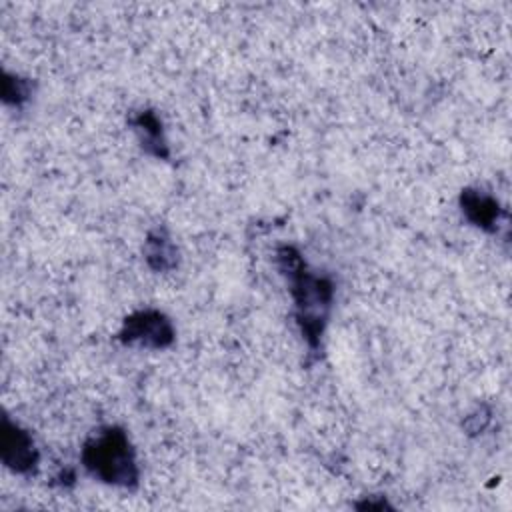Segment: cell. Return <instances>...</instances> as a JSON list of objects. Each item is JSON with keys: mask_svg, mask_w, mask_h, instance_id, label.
Masks as SVG:
<instances>
[{"mask_svg": "<svg viewBox=\"0 0 512 512\" xmlns=\"http://www.w3.org/2000/svg\"><path fill=\"white\" fill-rule=\"evenodd\" d=\"M144 260L154 272H168L178 266V248L164 228H154L144 240Z\"/></svg>", "mask_w": 512, "mask_h": 512, "instance_id": "obj_7", "label": "cell"}, {"mask_svg": "<svg viewBox=\"0 0 512 512\" xmlns=\"http://www.w3.org/2000/svg\"><path fill=\"white\" fill-rule=\"evenodd\" d=\"M276 264L280 274L288 280L300 334L310 350H316L332 310L334 284L328 276L312 272L302 254L290 244L278 246Z\"/></svg>", "mask_w": 512, "mask_h": 512, "instance_id": "obj_1", "label": "cell"}, {"mask_svg": "<svg viewBox=\"0 0 512 512\" xmlns=\"http://www.w3.org/2000/svg\"><path fill=\"white\" fill-rule=\"evenodd\" d=\"M34 94V82L30 78H22L20 74L4 72L2 74V100L6 106L20 108Z\"/></svg>", "mask_w": 512, "mask_h": 512, "instance_id": "obj_8", "label": "cell"}, {"mask_svg": "<svg viewBox=\"0 0 512 512\" xmlns=\"http://www.w3.org/2000/svg\"><path fill=\"white\" fill-rule=\"evenodd\" d=\"M136 136H138V142L142 146V150L154 158H160V160H168L170 158V150H168V142H166V136H164V128H162V120L160 116L146 108V110H140L132 120H130Z\"/></svg>", "mask_w": 512, "mask_h": 512, "instance_id": "obj_6", "label": "cell"}, {"mask_svg": "<svg viewBox=\"0 0 512 512\" xmlns=\"http://www.w3.org/2000/svg\"><path fill=\"white\" fill-rule=\"evenodd\" d=\"M0 458L10 472L22 476L34 474L40 462V452L32 434L18 422H12L8 416L2 418Z\"/></svg>", "mask_w": 512, "mask_h": 512, "instance_id": "obj_4", "label": "cell"}, {"mask_svg": "<svg viewBox=\"0 0 512 512\" xmlns=\"http://www.w3.org/2000/svg\"><path fill=\"white\" fill-rule=\"evenodd\" d=\"M80 462L98 482L132 490L138 486L140 468L128 432L120 426H102L82 446Z\"/></svg>", "mask_w": 512, "mask_h": 512, "instance_id": "obj_2", "label": "cell"}, {"mask_svg": "<svg viewBox=\"0 0 512 512\" xmlns=\"http://www.w3.org/2000/svg\"><path fill=\"white\" fill-rule=\"evenodd\" d=\"M488 420H490V412H486L484 406L478 408L474 414H470V416L466 418V422H474V426H468V428H466L468 434H478V432H482V430L486 428Z\"/></svg>", "mask_w": 512, "mask_h": 512, "instance_id": "obj_9", "label": "cell"}, {"mask_svg": "<svg viewBox=\"0 0 512 512\" xmlns=\"http://www.w3.org/2000/svg\"><path fill=\"white\" fill-rule=\"evenodd\" d=\"M460 210L472 226L484 232H498L500 218L504 216L498 200L482 188H464L460 192Z\"/></svg>", "mask_w": 512, "mask_h": 512, "instance_id": "obj_5", "label": "cell"}, {"mask_svg": "<svg viewBox=\"0 0 512 512\" xmlns=\"http://www.w3.org/2000/svg\"><path fill=\"white\" fill-rule=\"evenodd\" d=\"M174 338L176 332L172 320L156 308H142L128 314L118 330V340L124 346H138L148 350H164L172 346Z\"/></svg>", "mask_w": 512, "mask_h": 512, "instance_id": "obj_3", "label": "cell"}]
</instances>
